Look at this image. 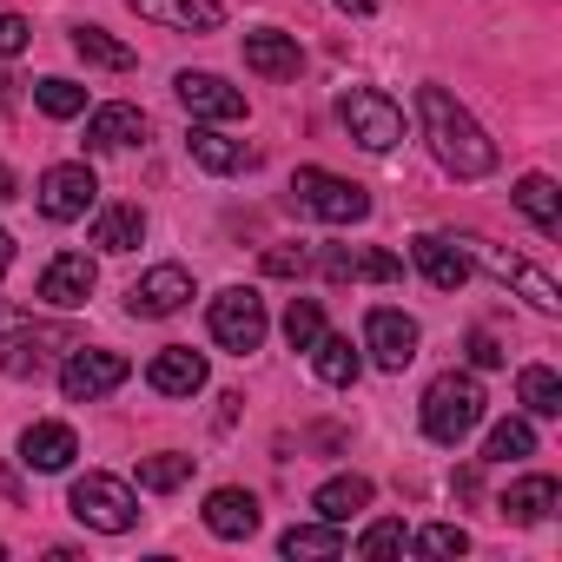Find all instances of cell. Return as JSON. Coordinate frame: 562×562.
Returning <instances> with one entry per match:
<instances>
[{
  "mask_svg": "<svg viewBox=\"0 0 562 562\" xmlns=\"http://www.w3.org/2000/svg\"><path fill=\"white\" fill-rule=\"evenodd\" d=\"M47 351H74V338L67 331H14V351L0 358V371H8V378H34L47 364Z\"/></svg>",
  "mask_w": 562,
  "mask_h": 562,
  "instance_id": "26",
  "label": "cell"
},
{
  "mask_svg": "<svg viewBox=\"0 0 562 562\" xmlns=\"http://www.w3.org/2000/svg\"><path fill=\"white\" fill-rule=\"evenodd\" d=\"M305 265H312L305 245H271V251H265V271H271V278H305Z\"/></svg>",
  "mask_w": 562,
  "mask_h": 562,
  "instance_id": "38",
  "label": "cell"
},
{
  "mask_svg": "<svg viewBox=\"0 0 562 562\" xmlns=\"http://www.w3.org/2000/svg\"><path fill=\"white\" fill-rule=\"evenodd\" d=\"M325 278H331V285H397L404 258L371 251V245H331L325 251Z\"/></svg>",
  "mask_w": 562,
  "mask_h": 562,
  "instance_id": "12",
  "label": "cell"
},
{
  "mask_svg": "<svg viewBox=\"0 0 562 562\" xmlns=\"http://www.w3.org/2000/svg\"><path fill=\"white\" fill-rule=\"evenodd\" d=\"M0 555H8V549H0Z\"/></svg>",
  "mask_w": 562,
  "mask_h": 562,
  "instance_id": "45",
  "label": "cell"
},
{
  "mask_svg": "<svg viewBox=\"0 0 562 562\" xmlns=\"http://www.w3.org/2000/svg\"><path fill=\"white\" fill-rule=\"evenodd\" d=\"M292 199H299L312 218H325V225H358V218H371V192L351 186V179H338V172H325V166H299V172H292Z\"/></svg>",
  "mask_w": 562,
  "mask_h": 562,
  "instance_id": "5",
  "label": "cell"
},
{
  "mask_svg": "<svg viewBox=\"0 0 562 562\" xmlns=\"http://www.w3.org/2000/svg\"><path fill=\"white\" fill-rule=\"evenodd\" d=\"M186 476H192V457H179V450L139 457V483H146V490H159V496H166V490H179Z\"/></svg>",
  "mask_w": 562,
  "mask_h": 562,
  "instance_id": "35",
  "label": "cell"
},
{
  "mask_svg": "<svg viewBox=\"0 0 562 562\" xmlns=\"http://www.w3.org/2000/svg\"><path fill=\"white\" fill-rule=\"evenodd\" d=\"M14 192H21V186H14V172H8V166H0V205H8Z\"/></svg>",
  "mask_w": 562,
  "mask_h": 562,
  "instance_id": "43",
  "label": "cell"
},
{
  "mask_svg": "<svg viewBox=\"0 0 562 562\" xmlns=\"http://www.w3.org/2000/svg\"><path fill=\"white\" fill-rule=\"evenodd\" d=\"M312 509L325 516V522H351L358 509H371V476H331V483H318V496H312Z\"/></svg>",
  "mask_w": 562,
  "mask_h": 562,
  "instance_id": "25",
  "label": "cell"
},
{
  "mask_svg": "<svg viewBox=\"0 0 562 562\" xmlns=\"http://www.w3.org/2000/svg\"><path fill=\"white\" fill-rule=\"evenodd\" d=\"M305 358H312V371H318V378H325L331 391H345V384L358 378V364H364V358L351 351V338H331V331H325V338H318V345H312Z\"/></svg>",
  "mask_w": 562,
  "mask_h": 562,
  "instance_id": "30",
  "label": "cell"
},
{
  "mask_svg": "<svg viewBox=\"0 0 562 562\" xmlns=\"http://www.w3.org/2000/svg\"><path fill=\"white\" fill-rule=\"evenodd\" d=\"M205 325H212V345H218V351H232V358H251V351L265 345V331H271L265 299H258L251 285H225V292L212 299Z\"/></svg>",
  "mask_w": 562,
  "mask_h": 562,
  "instance_id": "4",
  "label": "cell"
},
{
  "mask_svg": "<svg viewBox=\"0 0 562 562\" xmlns=\"http://www.w3.org/2000/svg\"><path fill=\"white\" fill-rule=\"evenodd\" d=\"M483 384L470 378V371H443V378H430V391H424V404H417V417H424V437L430 443H443V450H457L476 424H483Z\"/></svg>",
  "mask_w": 562,
  "mask_h": 562,
  "instance_id": "2",
  "label": "cell"
},
{
  "mask_svg": "<svg viewBox=\"0 0 562 562\" xmlns=\"http://www.w3.org/2000/svg\"><path fill=\"white\" fill-rule=\"evenodd\" d=\"M139 21H159V27H179V34H212L225 21L218 0H133Z\"/></svg>",
  "mask_w": 562,
  "mask_h": 562,
  "instance_id": "20",
  "label": "cell"
},
{
  "mask_svg": "<svg viewBox=\"0 0 562 562\" xmlns=\"http://www.w3.org/2000/svg\"><path fill=\"white\" fill-rule=\"evenodd\" d=\"M411 549H417V555H463V549H470V529H463V522H430V529L411 536Z\"/></svg>",
  "mask_w": 562,
  "mask_h": 562,
  "instance_id": "36",
  "label": "cell"
},
{
  "mask_svg": "<svg viewBox=\"0 0 562 562\" xmlns=\"http://www.w3.org/2000/svg\"><path fill=\"white\" fill-rule=\"evenodd\" d=\"M172 93H179V106H186L192 120H205V126H218V120H238V113H245V93H238V87H225L218 74H192V67H186V74L172 80Z\"/></svg>",
  "mask_w": 562,
  "mask_h": 562,
  "instance_id": "14",
  "label": "cell"
},
{
  "mask_svg": "<svg viewBox=\"0 0 562 562\" xmlns=\"http://www.w3.org/2000/svg\"><path fill=\"white\" fill-rule=\"evenodd\" d=\"M67 509H74L87 529H100V536H126V529L139 522L133 483H120V476H106V470H87V476L67 490Z\"/></svg>",
  "mask_w": 562,
  "mask_h": 562,
  "instance_id": "3",
  "label": "cell"
},
{
  "mask_svg": "<svg viewBox=\"0 0 562 562\" xmlns=\"http://www.w3.org/2000/svg\"><path fill=\"white\" fill-rule=\"evenodd\" d=\"M278 549H285L292 562H299V555H345V549H351V536H345L338 522H299V529L278 536Z\"/></svg>",
  "mask_w": 562,
  "mask_h": 562,
  "instance_id": "28",
  "label": "cell"
},
{
  "mask_svg": "<svg viewBox=\"0 0 562 562\" xmlns=\"http://www.w3.org/2000/svg\"><path fill=\"white\" fill-rule=\"evenodd\" d=\"M411 258H417V271L430 278L437 292H463V285H470V251H463L457 238H443V232H424V238L411 245Z\"/></svg>",
  "mask_w": 562,
  "mask_h": 562,
  "instance_id": "15",
  "label": "cell"
},
{
  "mask_svg": "<svg viewBox=\"0 0 562 562\" xmlns=\"http://www.w3.org/2000/svg\"><path fill=\"white\" fill-rule=\"evenodd\" d=\"M27 318H21V305H8V299H0V338H14Z\"/></svg>",
  "mask_w": 562,
  "mask_h": 562,
  "instance_id": "41",
  "label": "cell"
},
{
  "mask_svg": "<svg viewBox=\"0 0 562 562\" xmlns=\"http://www.w3.org/2000/svg\"><path fill=\"white\" fill-rule=\"evenodd\" d=\"M126 378H133V364H126L120 351H87V345H74L67 364H60V397H67V404H100V397L120 391Z\"/></svg>",
  "mask_w": 562,
  "mask_h": 562,
  "instance_id": "8",
  "label": "cell"
},
{
  "mask_svg": "<svg viewBox=\"0 0 562 562\" xmlns=\"http://www.w3.org/2000/svg\"><path fill=\"white\" fill-rule=\"evenodd\" d=\"M245 67H251V74H265V80H299L305 54H299V41H292V34L258 27V34H245Z\"/></svg>",
  "mask_w": 562,
  "mask_h": 562,
  "instance_id": "19",
  "label": "cell"
},
{
  "mask_svg": "<svg viewBox=\"0 0 562 562\" xmlns=\"http://www.w3.org/2000/svg\"><path fill=\"white\" fill-rule=\"evenodd\" d=\"M205 529L225 536V542H245L258 529V496L251 490H212L205 496Z\"/></svg>",
  "mask_w": 562,
  "mask_h": 562,
  "instance_id": "21",
  "label": "cell"
},
{
  "mask_svg": "<svg viewBox=\"0 0 562 562\" xmlns=\"http://www.w3.org/2000/svg\"><path fill=\"white\" fill-rule=\"evenodd\" d=\"M93 285H100V265H93L87 251H60V258L41 271V299H47L54 312H80V305L93 299Z\"/></svg>",
  "mask_w": 562,
  "mask_h": 562,
  "instance_id": "13",
  "label": "cell"
},
{
  "mask_svg": "<svg viewBox=\"0 0 562 562\" xmlns=\"http://www.w3.org/2000/svg\"><path fill=\"white\" fill-rule=\"evenodd\" d=\"M338 120H345V133H351L364 153H391V146L404 139V113H397L378 87H345Z\"/></svg>",
  "mask_w": 562,
  "mask_h": 562,
  "instance_id": "7",
  "label": "cell"
},
{
  "mask_svg": "<svg viewBox=\"0 0 562 562\" xmlns=\"http://www.w3.org/2000/svg\"><path fill=\"white\" fill-rule=\"evenodd\" d=\"M146 238V212L139 205H106L100 218H93V245L100 251H133Z\"/></svg>",
  "mask_w": 562,
  "mask_h": 562,
  "instance_id": "27",
  "label": "cell"
},
{
  "mask_svg": "<svg viewBox=\"0 0 562 562\" xmlns=\"http://www.w3.org/2000/svg\"><path fill=\"white\" fill-rule=\"evenodd\" d=\"M186 146H192V159H199L205 172H245V166H258V153H251L245 139H225V133H218V126H205V120L192 126V139H186Z\"/></svg>",
  "mask_w": 562,
  "mask_h": 562,
  "instance_id": "22",
  "label": "cell"
},
{
  "mask_svg": "<svg viewBox=\"0 0 562 562\" xmlns=\"http://www.w3.org/2000/svg\"><path fill=\"white\" fill-rule=\"evenodd\" d=\"M331 8H345V14H371L378 0H331Z\"/></svg>",
  "mask_w": 562,
  "mask_h": 562,
  "instance_id": "42",
  "label": "cell"
},
{
  "mask_svg": "<svg viewBox=\"0 0 562 562\" xmlns=\"http://www.w3.org/2000/svg\"><path fill=\"white\" fill-rule=\"evenodd\" d=\"M522 457H536V430H529V417H503L483 443V463H522Z\"/></svg>",
  "mask_w": 562,
  "mask_h": 562,
  "instance_id": "32",
  "label": "cell"
},
{
  "mask_svg": "<svg viewBox=\"0 0 562 562\" xmlns=\"http://www.w3.org/2000/svg\"><path fill=\"white\" fill-rule=\"evenodd\" d=\"M139 139H146V113H139V106L113 100V106H93V113H87V146H93V153H126V146H139Z\"/></svg>",
  "mask_w": 562,
  "mask_h": 562,
  "instance_id": "17",
  "label": "cell"
},
{
  "mask_svg": "<svg viewBox=\"0 0 562 562\" xmlns=\"http://www.w3.org/2000/svg\"><path fill=\"white\" fill-rule=\"evenodd\" d=\"M8 265H14V238H8V232H0V271H8Z\"/></svg>",
  "mask_w": 562,
  "mask_h": 562,
  "instance_id": "44",
  "label": "cell"
},
{
  "mask_svg": "<svg viewBox=\"0 0 562 562\" xmlns=\"http://www.w3.org/2000/svg\"><path fill=\"white\" fill-rule=\"evenodd\" d=\"M417 113H424V139H430V153H437V166L450 179L496 172V139L476 126V113L450 87H417Z\"/></svg>",
  "mask_w": 562,
  "mask_h": 562,
  "instance_id": "1",
  "label": "cell"
},
{
  "mask_svg": "<svg viewBox=\"0 0 562 562\" xmlns=\"http://www.w3.org/2000/svg\"><path fill=\"white\" fill-rule=\"evenodd\" d=\"M555 503H562L555 476H516V483L503 490V503H496V509H503L509 522H542V516H549Z\"/></svg>",
  "mask_w": 562,
  "mask_h": 562,
  "instance_id": "24",
  "label": "cell"
},
{
  "mask_svg": "<svg viewBox=\"0 0 562 562\" xmlns=\"http://www.w3.org/2000/svg\"><path fill=\"white\" fill-rule=\"evenodd\" d=\"M463 351H470V364H476V371H496V364H503V345H496L490 331H470V345H463Z\"/></svg>",
  "mask_w": 562,
  "mask_h": 562,
  "instance_id": "40",
  "label": "cell"
},
{
  "mask_svg": "<svg viewBox=\"0 0 562 562\" xmlns=\"http://www.w3.org/2000/svg\"><path fill=\"white\" fill-rule=\"evenodd\" d=\"M186 299H192V271L186 265H153V271H139L126 285V312L133 318H172V312H186Z\"/></svg>",
  "mask_w": 562,
  "mask_h": 562,
  "instance_id": "10",
  "label": "cell"
},
{
  "mask_svg": "<svg viewBox=\"0 0 562 562\" xmlns=\"http://www.w3.org/2000/svg\"><path fill=\"white\" fill-rule=\"evenodd\" d=\"M34 199H41V212H47L54 225H74V218H87V212H93L100 179H93V166H47Z\"/></svg>",
  "mask_w": 562,
  "mask_h": 562,
  "instance_id": "9",
  "label": "cell"
},
{
  "mask_svg": "<svg viewBox=\"0 0 562 562\" xmlns=\"http://www.w3.org/2000/svg\"><path fill=\"white\" fill-rule=\"evenodd\" d=\"M27 41H34V27H27L21 14H0V60H14V54H27Z\"/></svg>",
  "mask_w": 562,
  "mask_h": 562,
  "instance_id": "39",
  "label": "cell"
},
{
  "mask_svg": "<svg viewBox=\"0 0 562 562\" xmlns=\"http://www.w3.org/2000/svg\"><path fill=\"white\" fill-rule=\"evenodd\" d=\"M74 457H80L74 424H27V430H21V463H27V470L54 476V470H67Z\"/></svg>",
  "mask_w": 562,
  "mask_h": 562,
  "instance_id": "18",
  "label": "cell"
},
{
  "mask_svg": "<svg viewBox=\"0 0 562 562\" xmlns=\"http://www.w3.org/2000/svg\"><path fill=\"white\" fill-rule=\"evenodd\" d=\"M457 245H463V251H470V258H476L490 278L516 285V292H522V299H529L542 318H555V312H562V292H555V278H549V271H536L529 258H516V251H503V245H490V238H457Z\"/></svg>",
  "mask_w": 562,
  "mask_h": 562,
  "instance_id": "6",
  "label": "cell"
},
{
  "mask_svg": "<svg viewBox=\"0 0 562 562\" xmlns=\"http://www.w3.org/2000/svg\"><path fill=\"white\" fill-rule=\"evenodd\" d=\"M516 397H522V411H529V417H562V378H555L549 364H522Z\"/></svg>",
  "mask_w": 562,
  "mask_h": 562,
  "instance_id": "31",
  "label": "cell"
},
{
  "mask_svg": "<svg viewBox=\"0 0 562 562\" xmlns=\"http://www.w3.org/2000/svg\"><path fill=\"white\" fill-rule=\"evenodd\" d=\"M516 212L536 225V232H562V192H555V179L549 172H529V179H516Z\"/></svg>",
  "mask_w": 562,
  "mask_h": 562,
  "instance_id": "23",
  "label": "cell"
},
{
  "mask_svg": "<svg viewBox=\"0 0 562 562\" xmlns=\"http://www.w3.org/2000/svg\"><path fill=\"white\" fill-rule=\"evenodd\" d=\"M325 338V312H318V299H292V312H285V345L292 351H312Z\"/></svg>",
  "mask_w": 562,
  "mask_h": 562,
  "instance_id": "34",
  "label": "cell"
},
{
  "mask_svg": "<svg viewBox=\"0 0 562 562\" xmlns=\"http://www.w3.org/2000/svg\"><path fill=\"white\" fill-rule=\"evenodd\" d=\"M74 54L87 60V67H106V74H126L139 54L126 47V41H113L106 27H74Z\"/></svg>",
  "mask_w": 562,
  "mask_h": 562,
  "instance_id": "29",
  "label": "cell"
},
{
  "mask_svg": "<svg viewBox=\"0 0 562 562\" xmlns=\"http://www.w3.org/2000/svg\"><path fill=\"white\" fill-rule=\"evenodd\" d=\"M146 384H153L159 397H199V391H205V358H199L192 345H166V351L146 364Z\"/></svg>",
  "mask_w": 562,
  "mask_h": 562,
  "instance_id": "16",
  "label": "cell"
},
{
  "mask_svg": "<svg viewBox=\"0 0 562 562\" xmlns=\"http://www.w3.org/2000/svg\"><path fill=\"white\" fill-rule=\"evenodd\" d=\"M34 106L47 113V120H80L87 113V87H74V80H34Z\"/></svg>",
  "mask_w": 562,
  "mask_h": 562,
  "instance_id": "33",
  "label": "cell"
},
{
  "mask_svg": "<svg viewBox=\"0 0 562 562\" xmlns=\"http://www.w3.org/2000/svg\"><path fill=\"white\" fill-rule=\"evenodd\" d=\"M351 549H358V555H397V549H411V529H404V522H371Z\"/></svg>",
  "mask_w": 562,
  "mask_h": 562,
  "instance_id": "37",
  "label": "cell"
},
{
  "mask_svg": "<svg viewBox=\"0 0 562 562\" xmlns=\"http://www.w3.org/2000/svg\"><path fill=\"white\" fill-rule=\"evenodd\" d=\"M364 351H371L378 371H404L417 358V318H404L397 305H378L364 318Z\"/></svg>",
  "mask_w": 562,
  "mask_h": 562,
  "instance_id": "11",
  "label": "cell"
}]
</instances>
